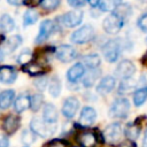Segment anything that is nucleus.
Here are the masks:
<instances>
[{"label": "nucleus", "instance_id": "f257e3e1", "mask_svg": "<svg viewBox=\"0 0 147 147\" xmlns=\"http://www.w3.org/2000/svg\"><path fill=\"white\" fill-rule=\"evenodd\" d=\"M30 130H31L36 136L46 138V137L52 136V134L55 132L56 125H55V124H49V123L45 122V121L41 119V118L33 117V118L31 119V122H30Z\"/></svg>", "mask_w": 147, "mask_h": 147}, {"label": "nucleus", "instance_id": "f03ea898", "mask_svg": "<svg viewBox=\"0 0 147 147\" xmlns=\"http://www.w3.org/2000/svg\"><path fill=\"white\" fill-rule=\"evenodd\" d=\"M122 49H123L122 41L119 39H111V40H108L102 46V54L108 62L113 63L118 60Z\"/></svg>", "mask_w": 147, "mask_h": 147}, {"label": "nucleus", "instance_id": "7ed1b4c3", "mask_svg": "<svg viewBox=\"0 0 147 147\" xmlns=\"http://www.w3.org/2000/svg\"><path fill=\"white\" fill-rule=\"evenodd\" d=\"M125 21L119 16L117 15L115 11H111L102 22V28L103 30L108 33V34H117L123 25H124Z\"/></svg>", "mask_w": 147, "mask_h": 147}, {"label": "nucleus", "instance_id": "20e7f679", "mask_svg": "<svg viewBox=\"0 0 147 147\" xmlns=\"http://www.w3.org/2000/svg\"><path fill=\"white\" fill-rule=\"evenodd\" d=\"M130 111V102L126 98H118L116 99L110 108H109V116L115 118H125Z\"/></svg>", "mask_w": 147, "mask_h": 147}, {"label": "nucleus", "instance_id": "39448f33", "mask_svg": "<svg viewBox=\"0 0 147 147\" xmlns=\"http://www.w3.org/2000/svg\"><path fill=\"white\" fill-rule=\"evenodd\" d=\"M94 37V29L90 24H85L82 28L74 31L70 36V40L74 44H86Z\"/></svg>", "mask_w": 147, "mask_h": 147}, {"label": "nucleus", "instance_id": "423d86ee", "mask_svg": "<svg viewBox=\"0 0 147 147\" xmlns=\"http://www.w3.org/2000/svg\"><path fill=\"white\" fill-rule=\"evenodd\" d=\"M83 17H84V14L82 10L74 9V10H70V11L63 14L61 17H59V20L62 25H64L67 28H75L82 23Z\"/></svg>", "mask_w": 147, "mask_h": 147}, {"label": "nucleus", "instance_id": "0eeeda50", "mask_svg": "<svg viewBox=\"0 0 147 147\" xmlns=\"http://www.w3.org/2000/svg\"><path fill=\"white\" fill-rule=\"evenodd\" d=\"M122 126L118 123L108 125L103 131V138L108 144H117L122 138Z\"/></svg>", "mask_w": 147, "mask_h": 147}, {"label": "nucleus", "instance_id": "6e6552de", "mask_svg": "<svg viewBox=\"0 0 147 147\" xmlns=\"http://www.w3.org/2000/svg\"><path fill=\"white\" fill-rule=\"evenodd\" d=\"M20 124H21L20 117L14 115V114H10V115H7L6 117H3L2 123H1V127H2V131L7 136H11L18 130Z\"/></svg>", "mask_w": 147, "mask_h": 147}, {"label": "nucleus", "instance_id": "1a4fd4ad", "mask_svg": "<svg viewBox=\"0 0 147 147\" xmlns=\"http://www.w3.org/2000/svg\"><path fill=\"white\" fill-rule=\"evenodd\" d=\"M55 55H56V59L60 60L61 62L68 63V62L74 61L77 57V52L70 45H61L55 51Z\"/></svg>", "mask_w": 147, "mask_h": 147}, {"label": "nucleus", "instance_id": "9d476101", "mask_svg": "<svg viewBox=\"0 0 147 147\" xmlns=\"http://www.w3.org/2000/svg\"><path fill=\"white\" fill-rule=\"evenodd\" d=\"M134 72H136V67H134L133 62L130 61V60H123V61H121L117 64L116 69H115L116 76L119 77V78H122V79L131 78Z\"/></svg>", "mask_w": 147, "mask_h": 147}, {"label": "nucleus", "instance_id": "9b49d317", "mask_svg": "<svg viewBox=\"0 0 147 147\" xmlns=\"http://www.w3.org/2000/svg\"><path fill=\"white\" fill-rule=\"evenodd\" d=\"M78 108H79L78 99L75 98V96H69L64 100V102L62 105V114H63L64 117L70 119L76 115Z\"/></svg>", "mask_w": 147, "mask_h": 147}, {"label": "nucleus", "instance_id": "f8f14e48", "mask_svg": "<svg viewBox=\"0 0 147 147\" xmlns=\"http://www.w3.org/2000/svg\"><path fill=\"white\" fill-rule=\"evenodd\" d=\"M55 29V25H54V22L51 21V20H44L40 24V28H39V32H38V36L36 38V42L37 44H41L44 42L54 31Z\"/></svg>", "mask_w": 147, "mask_h": 147}, {"label": "nucleus", "instance_id": "ddd939ff", "mask_svg": "<svg viewBox=\"0 0 147 147\" xmlns=\"http://www.w3.org/2000/svg\"><path fill=\"white\" fill-rule=\"evenodd\" d=\"M116 86V79L115 77L113 76H105L100 83L98 84L96 86V92L99 94H102V95H106L108 93H110Z\"/></svg>", "mask_w": 147, "mask_h": 147}, {"label": "nucleus", "instance_id": "4468645a", "mask_svg": "<svg viewBox=\"0 0 147 147\" xmlns=\"http://www.w3.org/2000/svg\"><path fill=\"white\" fill-rule=\"evenodd\" d=\"M96 119V111L94 108L92 107H84L80 111V116H79V123L84 126H88L92 125Z\"/></svg>", "mask_w": 147, "mask_h": 147}, {"label": "nucleus", "instance_id": "2eb2a0df", "mask_svg": "<svg viewBox=\"0 0 147 147\" xmlns=\"http://www.w3.org/2000/svg\"><path fill=\"white\" fill-rule=\"evenodd\" d=\"M85 75V67L83 63H76L72 67H70V69L67 72V79L70 83H77L80 78H83V76Z\"/></svg>", "mask_w": 147, "mask_h": 147}, {"label": "nucleus", "instance_id": "dca6fc26", "mask_svg": "<svg viewBox=\"0 0 147 147\" xmlns=\"http://www.w3.org/2000/svg\"><path fill=\"white\" fill-rule=\"evenodd\" d=\"M17 74L14 67L3 65L0 67V82L3 84H13L16 80Z\"/></svg>", "mask_w": 147, "mask_h": 147}, {"label": "nucleus", "instance_id": "f3484780", "mask_svg": "<svg viewBox=\"0 0 147 147\" xmlns=\"http://www.w3.org/2000/svg\"><path fill=\"white\" fill-rule=\"evenodd\" d=\"M57 117L59 115L55 106L52 103H46L42 109V119L49 124H55L57 121Z\"/></svg>", "mask_w": 147, "mask_h": 147}, {"label": "nucleus", "instance_id": "a211bd4d", "mask_svg": "<svg viewBox=\"0 0 147 147\" xmlns=\"http://www.w3.org/2000/svg\"><path fill=\"white\" fill-rule=\"evenodd\" d=\"M14 101H15V91L14 90H6L0 93V109H2V110L8 109Z\"/></svg>", "mask_w": 147, "mask_h": 147}, {"label": "nucleus", "instance_id": "6ab92c4d", "mask_svg": "<svg viewBox=\"0 0 147 147\" xmlns=\"http://www.w3.org/2000/svg\"><path fill=\"white\" fill-rule=\"evenodd\" d=\"M30 108V96L28 94H20L14 101V109L16 113H23Z\"/></svg>", "mask_w": 147, "mask_h": 147}, {"label": "nucleus", "instance_id": "aec40b11", "mask_svg": "<svg viewBox=\"0 0 147 147\" xmlns=\"http://www.w3.org/2000/svg\"><path fill=\"white\" fill-rule=\"evenodd\" d=\"M22 41H23V39L18 34L13 36V37L6 39L5 42H3V52L5 53H13L18 46H21Z\"/></svg>", "mask_w": 147, "mask_h": 147}, {"label": "nucleus", "instance_id": "412c9836", "mask_svg": "<svg viewBox=\"0 0 147 147\" xmlns=\"http://www.w3.org/2000/svg\"><path fill=\"white\" fill-rule=\"evenodd\" d=\"M78 142L83 147H93L96 144V136L91 131L82 132L78 136Z\"/></svg>", "mask_w": 147, "mask_h": 147}, {"label": "nucleus", "instance_id": "4be33fe9", "mask_svg": "<svg viewBox=\"0 0 147 147\" xmlns=\"http://www.w3.org/2000/svg\"><path fill=\"white\" fill-rule=\"evenodd\" d=\"M100 75H101V71L99 69H88V71L82 78L83 85L85 87H91L96 82V79L100 77Z\"/></svg>", "mask_w": 147, "mask_h": 147}, {"label": "nucleus", "instance_id": "5701e85b", "mask_svg": "<svg viewBox=\"0 0 147 147\" xmlns=\"http://www.w3.org/2000/svg\"><path fill=\"white\" fill-rule=\"evenodd\" d=\"M82 62L84 64V67H87L88 69H98L99 65L101 64V59L98 54L93 53V54H88L83 56Z\"/></svg>", "mask_w": 147, "mask_h": 147}, {"label": "nucleus", "instance_id": "b1692460", "mask_svg": "<svg viewBox=\"0 0 147 147\" xmlns=\"http://www.w3.org/2000/svg\"><path fill=\"white\" fill-rule=\"evenodd\" d=\"M15 29V21L8 14H3L0 17V30L2 32H10Z\"/></svg>", "mask_w": 147, "mask_h": 147}, {"label": "nucleus", "instance_id": "393cba45", "mask_svg": "<svg viewBox=\"0 0 147 147\" xmlns=\"http://www.w3.org/2000/svg\"><path fill=\"white\" fill-rule=\"evenodd\" d=\"M136 87H137V82L132 77L131 78H125V79H122V82L119 83L118 93L125 94V93H129V92L133 91Z\"/></svg>", "mask_w": 147, "mask_h": 147}, {"label": "nucleus", "instance_id": "a878e982", "mask_svg": "<svg viewBox=\"0 0 147 147\" xmlns=\"http://www.w3.org/2000/svg\"><path fill=\"white\" fill-rule=\"evenodd\" d=\"M22 69H23L24 72H26V74H29L31 76H40V75H42L45 72V69H44V67L41 64H39V63H32V62L23 65Z\"/></svg>", "mask_w": 147, "mask_h": 147}, {"label": "nucleus", "instance_id": "bb28decb", "mask_svg": "<svg viewBox=\"0 0 147 147\" xmlns=\"http://www.w3.org/2000/svg\"><path fill=\"white\" fill-rule=\"evenodd\" d=\"M123 0H100L98 7L101 11H114L117 6H119Z\"/></svg>", "mask_w": 147, "mask_h": 147}, {"label": "nucleus", "instance_id": "cd10ccee", "mask_svg": "<svg viewBox=\"0 0 147 147\" xmlns=\"http://www.w3.org/2000/svg\"><path fill=\"white\" fill-rule=\"evenodd\" d=\"M147 100V86L140 87L138 90H136L134 94H133V102L137 107H140L145 103V101Z\"/></svg>", "mask_w": 147, "mask_h": 147}, {"label": "nucleus", "instance_id": "c85d7f7f", "mask_svg": "<svg viewBox=\"0 0 147 147\" xmlns=\"http://www.w3.org/2000/svg\"><path fill=\"white\" fill-rule=\"evenodd\" d=\"M61 87L62 85H61V80L59 79V77H53L48 85V92L53 98H57L61 93Z\"/></svg>", "mask_w": 147, "mask_h": 147}, {"label": "nucleus", "instance_id": "c756f323", "mask_svg": "<svg viewBox=\"0 0 147 147\" xmlns=\"http://www.w3.org/2000/svg\"><path fill=\"white\" fill-rule=\"evenodd\" d=\"M114 11H115L117 15H119L124 21H126V20L132 15V8H131V6L127 5V3H123V2H122L119 6H117Z\"/></svg>", "mask_w": 147, "mask_h": 147}, {"label": "nucleus", "instance_id": "7c9ffc66", "mask_svg": "<svg viewBox=\"0 0 147 147\" xmlns=\"http://www.w3.org/2000/svg\"><path fill=\"white\" fill-rule=\"evenodd\" d=\"M38 13L34 9H28L24 15H23V25L28 26V25H32L38 21Z\"/></svg>", "mask_w": 147, "mask_h": 147}, {"label": "nucleus", "instance_id": "2f4dec72", "mask_svg": "<svg viewBox=\"0 0 147 147\" xmlns=\"http://www.w3.org/2000/svg\"><path fill=\"white\" fill-rule=\"evenodd\" d=\"M139 132H140V126L136 123H130L125 127V136L132 141H134L139 137Z\"/></svg>", "mask_w": 147, "mask_h": 147}, {"label": "nucleus", "instance_id": "473e14b6", "mask_svg": "<svg viewBox=\"0 0 147 147\" xmlns=\"http://www.w3.org/2000/svg\"><path fill=\"white\" fill-rule=\"evenodd\" d=\"M42 102H44V96L40 93H36L32 96H30V108L32 109V111H38L42 106Z\"/></svg>", "mask_w": 147, "mask_h": 147}, {"label": "nucleus", "instance_id": "72a5a7b5", "mask_svg": "<svg viewBox=\"0 0 147 147\" xmlns=\"http://www.w3.org/2000/svg\"><path fill=\"white\" fill-rule=\"evenodd\" d=\"M36 134L31 131V130H24L21 134V140H22V144L25 145V146H30L32 145L34 141H36Z\"/></svg>", "mask_w": 147, "mask_h": 147}, {"label": "nucleus", "instance_id": "f704fd0d", "mask_svg": "<svg viewBox=\"0 0 147 147\" xmlns=\"http://www.w3.org/2000/svg\"><path fill=\"white\" fill-rule=\"evenodd\" d=\"M32 57H33V54L30 49H23L17 57V62L22 65H25L32 61Z\"/></svg>", "mask_w": 147, "mask_h": 147}, {"label": "nucleus", "instance_id": "c9c22d12", "mask_svg": "<svg viewBox=\"0 0 147 147\" xmlns=\"http://www.w3.org/2000/svg\"><path fill=\"white\" fill-rule=\"evenodd\" d=\"M61 0H42L40 6L44 10H47V11H52L54 10L55 8H57V6L60 5Z\"/></svg>", "mask_w": 147, "mask_h": 147}, {"label": "nucleus", "instance_id": "e433bc0d", "mask_svg": "<svg viewBox=\"0 0 147 147\" xmlns=\"http://www.w3.org/2000/svg\"><path fill=\"white\" fill-rule=\"evenodd\" d=\"M137 25H138V28H139L141 31L147 32V13L144 14V15H141V16L138 18Z\"/></svg>", "mask_w": 147, "mask_h": 147}, {"label": "nucleus", "instance_id": "4c0bfd02", "mask_svg": "<svg viewBox=\"0 0 147 147\" xmlns=\"http://www.w3.org/2000/svg\"><path fill=\"white\" fill-rule=\"evenodd\" d=\"M34 86L39 90V91H44L47 86V78L46 77H39L34 80Z\"/></svg>", "mask_w": 147, "mask_h": 147}, {"label": "nucleus", "instance_id": "58836bf2", "mask_svg": "<svg viewBox=\"0 0 147 147\" xmlns=\"http://www.w3.org/2000/svg\"><path fill=\"white\" fill-rule=\"evenodd\" d=\"M67 1L74 8H80L88 2V0H67Z\"/></svg>", "mask_w": 147, "mask_h": 147}, {"label": "nucleus", "instance_id": "ea45409f", "mask_svg": "<svg viewBox=\"0 0 147 147\" xmlns=\"http://www.w3.org/2000/svg\"><path fill=\"white\" fill-rule=\"evenodd\" d=\"M45 147H65V144H64V141H62V140H52V141H49Z\"/></svg>", "mask_w": 147, "mask_h": 147}, {"label": "nucleus", "instance_id": "a19ab883", "mask_svg": "<svg viewBox=\"0 0 147 147\" xmlns=\"http://www.w3.org/2000/svg\"><path fill=\"white\" fill-rule=\"evenodd\" d=\"M0 147H9V140L6 136H0Z\"/></svg>", "mask_w": 147, "mask_h": 147}, {"label": "nucleus", "instance_id": "79ce46f5", "mask_svg": "<svg viewBox=\"0 0 147 147\" xmlns=\"http://www.w3.org/2000/svg\"><path fill=\"white\" fill-rule=\"evenodd\" d=\"M7 1H8V3H10L13 6H21V5L25 3L26 0H7Z\"/></svg>", "mask_w": 147, "mask_h": 147}, {"label": "nucleus", "instance_id": "37998d69", "mask_svg": "<svg viewBox=\"0 0 147 147\" xmlns=\"http://www.w3.org/2000/svg\"><path fill=\"white\" fill-rule=\"evenodd\" d=\"M42 0H26L25 2L29 5V6H37V5H40Z\"/></svg>", "mask_w": 147, "mask_h": 147}, {"label": "nucleus", "instance_id": "c03bdc74", "mask_svg": "<svg viewBox=\"0 0 147 147\" xmlns=\"http://www.w3.org/2000/svg\"><path fill=\"white\" fill-rule=\"evenodd\" d=\"M121 147H137V146H136V144L131 140V141H125V142H123Z\"/></svg>", "mask_w": 147, "mask_h": 147}, {"label": "nucleus", "instance_id": "a18cd8bd", "mask_svg": "<svg viewBox=\"0 0 147 147\" xmlns=\"http://www.w3.org/2000/svg\"><path fill=\"white\" fill-rule=\"evenodd\" d=\"M88 2H90V5H91L92 7H96V6L99 5L100 0H88Z\"/></svg>", "mask_w": 147, "mask_h": 147}, {"label": "nucleus", "instance_id": "49530a36", "mask_svg": "<svg viewBox=\"0 0 147 147\" xmlns=\"http://www.w3.org/2000/svg\"><path fill=\"white\" fill-rule=\"evenodd\" d=\"M3 57H5V52H3V51L0 48V62H2Z\"/></svg>", "mask_w": 147, "mask_h": 147}, {"label": "nucleus", "instance_id": "de8ad7c7", "mask_svg": "<svg viewBox=\"0 0 147 147\" xmlns=\"http://www.w3.org/2000/svg\"><path fill=\"white\" fill-rule=\"evenodd\" d=\"M144 147H147V131H146L145 137H144Z\"/></svg>", "mask_w": 147, "mask_h": 147}, {"label": "nucleus", "instance_id": "09e8293b", "mask_svg": "<svg viewBox=\"0 0 147 147\" xmlns=\"http://www.w3.org/2000/svg\"><path fill=\"white\" fill-rule=\"evenodd\" d=\"M146 57H147V54H146Z\"/></svg>", "mask_w": 147, "mask_h": 147}]
</instances>
